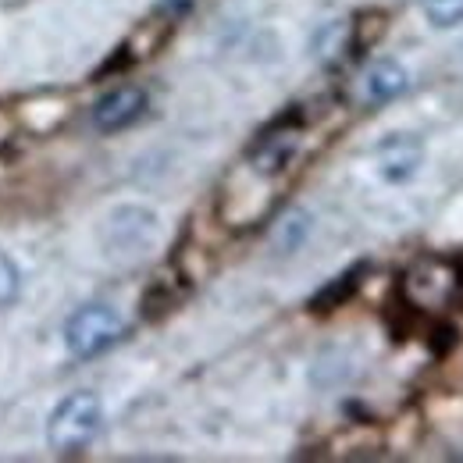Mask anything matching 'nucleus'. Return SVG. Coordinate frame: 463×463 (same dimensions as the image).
I'll return each mask as SVG.
<instances>
[{
    "label": "nucleus",
    "instance_id": "nucleus-10",
    "mask_svg": "<svg viewBox=\"0 0 463 463\" xmlns=\"http://www.w3.org/2000/svg\"><path fill=\"white\" fill-rule=\"evenodd\" d=\"M18 296H22V268L11 253L0 250V310L14 307Z\"/></svg>",
    "mask_w": 463,
    "mask_h": 463
},
{
    "label": "nucleus",
    "instance_id": "nucleus-2",
    "mask_svg": "<svg viewBox=\"0 0 463 463\" xmlns=\"http://www.w3.org/2000/svg\"><path fill=\"white\" fill-rule=\"evenodd\" d=\"M125 335V321L108 303H86L64 321V349L75 360H93Z\"/></svg>",
    "mask_w": 463,
    "mask_h": 463
},
{
    "label": "nucleus",
    "instance_id": "nucleus-5",
    "mask_svg": "<svg viewBox=\"0 0 463 463\" xmlns=\"http://www.w3.org/2000/svg\"><path fill=\"white\" fill-rule=\"evenodd\" d=\"M150 108V97L143 86H115L111 93H104L97 104H93V128L104 132V136H115V132H125L128 125H136L139 118L146 115Z\"/></svg>",
    "mask_w": 463,
    "mask_h": 463
},
{
    "label": "nucleus",
    "instance_id": "nucleus-8",
    "mask_svg": "<svg viewBox=\"0 0 463 463\" xmlns=\"http://www.w3.org/2000/svg\"><path fill=\"white\" fill-rule=\"evenodd\" d=\"M420 14L431 29H457L463 22V0H420Z\"/></svg>",
    "mask_w": 463,
    "mask_h": 463
},
{
    "label": "nucleus",
    "instance_id": "nucleus-3",
    "mask_svg": "<svg viewBox=\"0 0 463 463\" xmlns=\"http://www.w3.org/2000/svg\"><path fill=\"white\" fill-rule=\"evenodd\" d=\"M104 246L111 257H139L157 239V214L139 203H121L104 218Z\"/></svg>",
    "mask_w": 463,
    "mask_h": 463
},
{
    "label": "nucleus",
    "instance_id": "nucleus-6",
    "mask_svg": "<svg viewBox=\"0 0 463 463\" xmlns=\"http://www.w3.org/2000/svg\"><path fill=\"white\" fill-rule=\"evenodd\" d=\"M410 86V75L400 61H374L360 79V97L367 104H389Z\"/></svg>",
    "mask_w": 463,
    "mask_h": 463
},
{
    "label": "nucleus",
    "instance_id": "nucleus-4",
    "mask_svg": "<svg viewBox=\"0 0 463 463\" xmlns=\"http://www.w3.org/2000/svg\"><path fill=\"white\" fill-rule=\"evenodd\" d=\"M374 172L382 182L389 185H403L413 175L420 172L424 165V143L417 136H406V132H392L385 136L378 146H374Z\"/></svg>",
    "mask_w": 463,
    "mask_h": 463
},
{
    "label": "nucleus",
    "instance_id": "nucleus-7",
    "mask_svg": "<svg viewBox=\"0 0 463 463\" xmlns=\"http://www.w3.org/2000/svg\"><path fill=\"white\" fill-rule=\"evenodd\" d=\"M296 146H299V132H296V128H286V125H282V128L268 132V136L257 143V150H253V172L279 175L292 161Z\"/></svg>",
    "mask_w": 463,
    "mask_h": 463
},
{
    "label": "nucleus",
    "instance_id": "nucleus-9",
    "mask_svg": "<svg viewBox=\"0 0 463 463\" xmlns=\"http://www.w3.org/2000/svg\"><path fill=\"white\" fill-rule=\"evenodd\" d=\"M356 286H360V271H346L343 279H335L332 286H325V289L314 296V310H335V307H343L349 296L356 292Z\"/></svg>",
    "mask_w": 463,
    "mask_h": 463
},
{
    "label": "nucleus",
    "instance_id": "nucleus-1",
    "mask_svg": "<svg viewBox=\"0 0 463 463\" xmlns=\"http://www.w3.org/2000/svg\"><path fill=\"white\" fill-rule=\"evenodd\" d=\"M100 431H104V403L90 389L68 392L47 417V446L58 457L86 453L100 439Z\"/></svg>",
    "mask_w": 463,
    "mask_h": 463
}]
</instances>
